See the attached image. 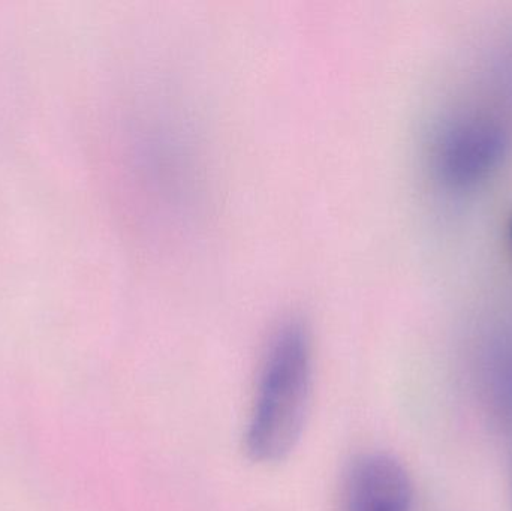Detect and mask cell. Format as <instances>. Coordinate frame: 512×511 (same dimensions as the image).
Wrapping results in <instances>:
<instances>
[{
    "label": "cell",
    "mask_w": 512,
    "mask_h": 511,
    "mask_svg": "<svg viewBox=\"0 0 512 511\" xmlns=\"http://www.w3.org/2000/svg\"><path fill=\"white\" fill-rule=\"evenodd\" d=\"M312 387V353L303 324L279 327L268 345L258 387L246 449L261 464L285 458L300 438Z\"/></svg>",
    "instance_id": "1"
},
{
    "label": "cell",
    "mask_w": 512,
    "mask_h": 511,
    "mask_svg": "<svg viewBox=\"0 0 512 511\" xmlns=\"http://www.w3.org/2000/svg\"><path fill=\"white\" fill-rule=\"evenodd\" d=\"M511 126L495 111H457L442 122L433 143V168L447 188L469 189L492 174L507 155Z\"/></svg>",
    "instance_id": "2"
},
{
    "label": "cell",
    "mask_w": 512,
    "mask_h": 511,
    "mask_svg": "<svg viewBox=\"0 0 512 511\" xmlns=\"http://www.w3.org/2000/svg\"><path fill=\"white\" fill-rule=\"evenodd\" d=\"M412 483L393 456L370 453L352 464L345 483V511H411Z\"/></svg>",
    "instance_id": "3"
},
{
    "label": "cell",
    "mask_w": 512,
    "mask_h": 511,
    "mask_svg": "<svg viewBox=\"0 0 512 511\" xmlns=\"http://www.w3.org/2000/svg\"><path fill=\"white\" fill-rule=\"evenodd\" d=\"M483 366L489 402L512 432V332L493 336L487 344Z\"/></svg>",
    "instance_id": "4"
},
{
    "label": "cell",
    "mask_w": 512,
    "mask_h": 511,
    "mask_svg": "<svg viewBox=\"0 0 512 511\" xmlns=\"http://www.w3.org/2000/svg\"><path fill=\"white\" fill-rule=\"evenodd\" d=\"M510 511H512V459L510 468Z\"/></svg>",
    "instance_id": "5"
},
{
    "label": "cell",
    "mask_w": 512,
    "mask_h": 511,
    "mask_svg": "<svg viewBox=\"0 0 512 511\" xmlns=\"http://www.w3.org/2000/svg\"><path fill=\"white\" fill-rule=\"evenodd\" d=\"M511 234H512V224H511Z\"/></svg>",
    "instance_id": "6"
}]
</instances>
